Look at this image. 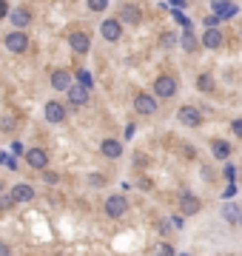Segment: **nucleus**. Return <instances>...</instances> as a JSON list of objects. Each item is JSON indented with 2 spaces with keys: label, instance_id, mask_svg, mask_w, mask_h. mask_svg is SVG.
Returning a JSON list of instances; mask_svg holds the SVG:
<instances>
[{
  "label": "nucleus",
  "instance_id": "1",
  "mask_svg": "<svg viewBox=\"0 0 242 256\" xmlns=\"http://www.w3.org/2000/svg\"><path fill=\"white\" fill-rule=\"evenodd\" d=\"M174 94H177V80H174V77L162 74V77H157V80H154V97L168 100V97H174Z\"/></svg>",
  "mask_w": 242,
  "mask_h": 256
},
{
  "label": "nucleus",
  "instance_id": "2",
  "mask_svg": "<svg viewBox=\"0 0 242 256\" xmlns=\"http://www.w3.org/2000/svg\"><path fill=\"white\" fill-rule=\"evenodd\" d=\"M177 123H183L185 128L202 126V111L194 108V105H183V108H180V114H177Z\"/></svg>",
  "mask_w": 242,
  "mask_h": 256
},
{
  "label": "nucleus",
  "instance_id": "3",
  "mask_svg": "<svg viewBox=\"0 0 242 256\" xmlns=\"http://www.w3.org/2000/svg\"><path fill=\"white\" fill-rule=\"evenodd\" d=\"M105 213H108L111 219H120V216H126V213H128V202H126V197H120V194L108 197V199H105Z\"/></svg>",
  "mask_w": 242,
  "mask_h": 256
},
{
  "label": "nucleus",
  "instance_id": "4",
  "mask_svg": "<svg viewBox=\"0 0 242 256\" xmlns=\"http://www.w3.org/2000/svg\"><path fill=\"white\" fill-rule=\"evenodd\" d=\"M6 48L9 51H14V54H23L26 48H29V37H26V32H9V37H6Z\"/></svg>",
  "mask_w": 242,
  "mask_h": 256
},
{
  "label": "nucleus",
  "instance_id": "5",
  "mask_svg": "<svg viewBox=\"0 0 242 256\" xmlns=\"http://www.w3.org/2000/svg\"><path fill=\"white\" fill-rule=\"evenodd\" d=\"M69 46H71L74 54H86V51L92 48V40H89L86 32H71V35H69Z\"/></svg>",
  "mask_w": 242,
  "mask_h": 256
},
{
  "label": "nucleus",
  "instance_id": "6",
  "mask_svg": "<svg viewBox=\"0 0 242 256\" xmlns=\"http://www.w3.org/2000/svg\"><path fill=\"white\" fill-rule=\"evenodd\" d=\"M199 208H202V202H199V197H194L191 191H183V194H180V211H183L185 216H191V213H196Z\"/></svg>",
  "mask_w": 242,
  "mask_h": 256
},
{
  "label": "nucleus",
  "instance_id": "7",
  "mask_svg": "<svg viewBox=\"0 0 242 256\" xmlns=\"http://www.w3.org/2000/svg\"><path fill=\"white\" fill-rule=\"evenodd\" d=\"M134 111H137V114H154V111H157V100H154V97H151V94H137V97H134Z\"/></svg>",
  "mask_w": 242,
  "mask_h": 256
},
{
  "label": "nucleus",
  "instance_id": "8",
  "mask_svg": "<svg viewBox=\"0 0 242 256\" xmlns=\"http://www.w3.org/2000/svg\"><path fill=\"white\" fill-rule=\"evenodd\" d=\"M100 35H103L108 43H117V40H120V35H123V23H120V20H103V26H100Z\"/></svg>",
  "mask_w": 242,
  "mask_h": 256
},
{
  "label": "nucleus",
  "instance_id": "9",
  "mask_svg": "<svg viewBox=\"0 0 242 256\" xmlns=\"http://www.w3.org/2000/svg\"><path fill=\"white\" fill-rule=\"evenodd\" d=\"M46 120H48V123H54V126L66 123V105H63V103H57V100L46 103Z\"/></svg>",
  "mask_w": 242,
  "mask_h": 256
},
{
  "label": "nucleus",
  "instance_id": "10",
  "mask_svg": "<svg viewBox=\"0 0 242 256\" xmlns=\"http://www.w3.org/2000/svg\"><path fill=\"white\" fill-rule=\"evenodd\" d=\"M26 163L32 165V168H37V171H43L48 165V154L43 151V148H29V151H26Z\"/></svg>",
  "mask_w": 242,
  "mask_h": 256
},
{
  "label": "nucleus",
  "instance_id": "11",
  "mask_svg": "<svg viewBox=\"0 0 242 256\" xmlns=\"http://www.w3.org/2000/svg\"><path fill=\"white\" fill-rule=\"evenodd\" d=\"M120 23H128V26L140 23V9L134 3H123V9H120Z\"/></svg>",
  "mask_w": 242,
  "mask_h": 256
},
{
  "label": "nucleus",
  "instance_id": "12",
  "mask_svg": "<svg viewBox=\"0 0 242 256\" xmlns=\"http://www.w3.org/2000/svg\"><path fill=\"white\" fill-rule=\"evenodd\" d=\"M51 85H54L57 91H69V88H71V74L66 69L54 71V74H51Z\"/></svg>",
  "mask_w": 242,
  "mask_h": 256
},
{
  "label": "nucleus",
  "instance_id": "13",
  "mask_svg": "<svg viewBox=\"0 0 242 256\" xmlns=\"http://www.w3.org/2000/svg\"><path fill=\"white\" fill-rule=\"evenodd\" d=\"M66 94H69V103L71 105H86V103H89V88H83V85H71Z\"/></svg>",
  "mask_w": 242,
  "mask_h": 256
},
{
  "label": "nucleus",
  "instance_id": "14",
  "mask_svg": "<svg viewBox=\"0 0 242 256\" xmlns=\"http://www.w3.org/2000/svg\"><path fill=\"white\" fill-rule=\"evenodd\" d=\"M12 199H14V202H29V199H35V188L26 185V182H20V185L12 188Z\"/></svg>",
  "mask_w": 242,
  "mask_h": 256
},
{
  "label": "nucleus",
  "instance_id": "15",
  "mask_svg": "<svg viewBox=\"0 0 242 256\" xmlns=\"http://www.w3.org/2000/svg\"><path fill=\"white\" fill-rule=\"evenodd\" d=\"M202 46L205 48H219L222 46V32H219V29H205V32H202Z\"/></svg>",
  "mask_w": 242,
  "mask_h": 256
},
{
  "label": "nucleus",
  "instance_id": "16",
  "mask_svg": "<svg viewBox=\"0 0 242 256\" xmlns=\"http://www.w3.org/2000/svg\"><path fill=\"white\" fill-rule=\"evenodd\" d=\"M100 151H103L105 157H108V160H117V157L123 154V142H117V140H103Z\"/></svg>",
  "mask_w": 242,
  "mask_h": 256
},
{
  "label": "nucleus",
  "instance_id": "17",
  "mask_svg": "<svg viewBox=\"0 0 242 256\" xmlns=\"http://www.w3.org/2000/svg\"><path fill=\"white\" fill-rule=\"evenodd\" d=\"M9 17H12L14 29H26V26L32 23V14L26 12V9H14V12H9Z\"/></svg>",
  "mask_w": 242,
  "mask_h": 256
},
{
  "label": "nucleus",
  "instance_id": "18",
  "mask_svg": "<svg viewBox=\"0 0 242 256\" xmlns=\"http://www.w3.org/2000/svg\"><path fill=\"white\" fill-rule=\"evenodd\" d=\"M180 46H183L188 54H194L196 48H199V40H196L194 32H183V40H180Z\"/></svg>",
  "mask_w": 242,
  "mask_h": 256
},
{
  "label": "nucleus",
  "instance_id": "19",
  "mask_svg": "<svg viewBox=\"0 0 242 256\" xmlns=\"http://www.w3.org/2000/svg\"><path fill=\"white\" fill-rule=\"evenodd\" d=\"M211 154H214L217 160H225V157L231 154V145L225 140H214V142H211Z\"/></svg>",
  "mask_w": 242,
  "mask_h": 256
},
{
  "label": "nucleus",
  "instance_id": "20",
  "mask_svg": "<svg viewBox=\"0 0 242 256\" xmlns=\"http://www.w3.org/2000/svg\"><path fill=\"white\" fill-rule=\"evenodd\" d=\"M151 256H174V248L168 242H154L151 245Z\"/></svg>",
  "mask_w": 242,
  "mask_h": 256
},
{
  "label": "nucleus",
  "instance_id": "21",
  "mask_svg": "<svg viewBox=\"0 0 242 256\" xmlns=\"http://www.w3.org/2000/svg\"><path fill=\"white\" fill-rule=\"evenodd\" d=\"M196 88L199 91H214V77L211 74H199L196 77Z\"/></svg>",
  "mask_w": 242,
  "mask_h": 256
},
{
  "label": "nucleus",
  "instance_id": "22",
  "mask_svg": "<svg viewBox=\"0 0 242 256\" xmlns=\"http://www.w3.org/2000/svg\"><path fill=\"white\" fill-rule=\"evenodd\" d=\"M222 213H225V219H228V222H240V216H242V211L237 208V205H225Z\"/></svg>",
  "mask_w": 242,
  "mask_h": 256
},
{
  "label": "nucleus",
  "instance_id": "23",
  "mask_svg": "<svg viewBox=\"0 0 242 256\" xmlns=\"http://www.w3.org/2000/svg\"><path fill=\"white\" fill-rule=\"evenodd\" d=\"M89 12H105L108 9V0H86Z\"/></svg>",
  "mask_w": 242,
  "mask_h": 256
},
{
  "label": "nucleus",
  "instance_id": "24",
  "mask_svg": "<svg viewBox=\"0 0 242 256\" xmlns=\"http://www.w3.org/2000/svg\"><path fill=\"white\" fill-rule=\"evenodd\" d=\"M77 80H80L83 88H89V91H92V74H89V71H77Z\"/></svg>",
  "mask_w": 242,
  "mask_h": 256
},
{
  "label": "nucleus",
  "instance_id": "25",
  "mask_svg": "<svg viewBox=\"0 0 242 256\" xmlns=\"http://www.w3.org/2000/svg\"><path fill=\"white\" fill-rule=\"evenodd\" d=\"M225 6H228V0H211V9H214V14H217V17L225 12Z\"/></svg>",
  "mask_w": 242,
  "mask_h": 256
},
{
  "label": "nucleus",
  "instance_id": "26",
  "mask_svg": "<svg viewBox=\"0 0 242 256\" xmlns=\"http://www.w3.org/2000/svg\"><path fill=\"white\" fill-rule=\"evenodd\" d=\"M14 205V199H12V194L9 197H0V211H9Z\"/></svg>",
  "mask_w": 242,
  "mask_h": 256
},
{
  "label": "nucleus",
  "instance_id": "27",
  "mask_svg": "<svg viewBox=\"0 0 242 256\" xmlns=\"http://www.w3.org/2000/svg\"><path fill=\"white\" fill-rule=\"evenodd\" d=\"M0 163L6 165V168H12V171L17 168V160H12V157H0Z\"/></svg>",
  "mask_w": 242,
  "mask_h": 256
},
{
  "label": "nucleus",
  "instance_id": "28",
  "mask_svg": "<svg viewBox=\"0 0 242 256\" xmlns=\"http://www.w3.org/2000/svg\"><path fill=\"white\" fill-rule=\"evenodd\" d=\"M231 128H234V134H237V137H242V120H234Z\"/></svg>",
  "mask_w": 242,
  "mask_h": 256
},
{
  "label": "nucleus",
  "instance_id": "29",
  "mask_svg": "<svg viewBox=\"0 0 242 256\" xmlns=\"http://www.w3.org/2000/svg\"><path fill=\"white\" fill-rule=\"evenodd\" d=\"M217 23H219V17H217V14H211V17L205 20V26H208V29H217Z\"/></svg>",
  "mask_w": 242,
  "mask_h": 256
},
{
  "label": "nucleus",
  "instance_id": "30",
  "mask_svg": "<svg viewBox=\"0 0 242 256\" xmlns=\"http://www.w3.org/2000/svg\"><path fill=\"white\" fill-rule=\"evenodd\" d=\"M162 46H165V48L174 46V35H162Z\"/></svg>",
  "mask_w": 242,
  "mask_h": 256
},
{
  "label": "nucleus",
  "instance_id": "31",
  "mask_svg": "<svg viewBox=\"0 0 242 256\" xmlns=\"http://www.w3.org/2000/svg\"><path fill=\"white\" fill-rule=\"evenodd\" d=\"M0 17H9V6H6V0H0Z\"/></svg>",
  "mask_w": 242,
  "mask_h": 256
},
{
  "label": "nucleus",
  "instance_id": "32",
  "mask_svg": "<svg viewBox=\"0 0 242 256\" xmlns=\"http://www.w3.org/2000/svg\"><path fill=\"white\" fill-rule=\"evenodd\" d=\"M0 256H12V251H9V245L0 242Z\"/></svg>",
  "mask_w": 242,
  "mask_h": 256
},
{
  "label": "nucleus",
  "instance_id": "33",
  "mask_svg": "<svg viewBox=\"0 0 242 256\" xmlns=\"http://www.w3.org/2000/svg\"><path fill=\"white\" fill-rule=\"evenodd\" d=\"M12 154H14V157H17V154H23V145H20V142H12Z\"/></svg>",
  "mask_w": 242,
  "mask_h": 256
},
{
  "label": "nucleus",
  "instance_id": "34",
  "mask_svg": "<svg viewBox=\"0 0 242 256\" xmlns=\"http://www.w3.org/2000/svg\"><path fill=\"white\" fill-rule=\"evenodd\" d=\"M225 176H228V179H234V176H237V171H234V165H228V168H225Z\"/></svg>",
  "mask_w": 242,
  "mask_h": 256
},
{
  "label": "nucleus",
  "instance_id": "35",
  "mask_svg": "<svg viewBox=\"0 0 242 256\" xmlns=\"http://www.w3.org/2000/svg\"><path fill=\"white\" fill-rule=\"evenodd\" d=\"M168 3H171L174 9H183V6H185V0H168Z\"/></svg>",
  "mask_w": 242,
  "mask_h": 256
},
{
  "label": "nucleus",
  "instance_id": "36",
  "mask_svg": "<svg viewBox=\"0 0 242 256\" xmlns=\"http://www.w3.org/2000/svg\"><path fill=\"white\" fill-rule=\"evenodd\" d=\"M240 225H242V216H240Z\"/></svg>",
  "mask_w": 242,
  "mask_h": 256
},
{
  "label": "nucleus",
  "instance_id": "37",
  "mask_svg": "<svg viewBox=\"0 0 242 256\" xmlns=\"http://www.w3.org/2000/svg\"><path fill=\"white\" fill-rule=\"evenodd\" d=\"M183 256H188V254H183Z\"/></svg>",
  "mask_w": 242,
  "mask_h": 256
},
{
  "label": "nucleus",
  "instance_id": "38",
  "mask_svg": "<svg viewBox=\"0 0 242 256\" xmlns=\"http://www.w3.org/2000/svg\"><path fill=\"white\" fill-rule=\"evenodd\" d=\"M0 188H3V185H0Z\"/></svg>",
  "mask_w": 242,
  "mask_h": 256
}]
</instances>
